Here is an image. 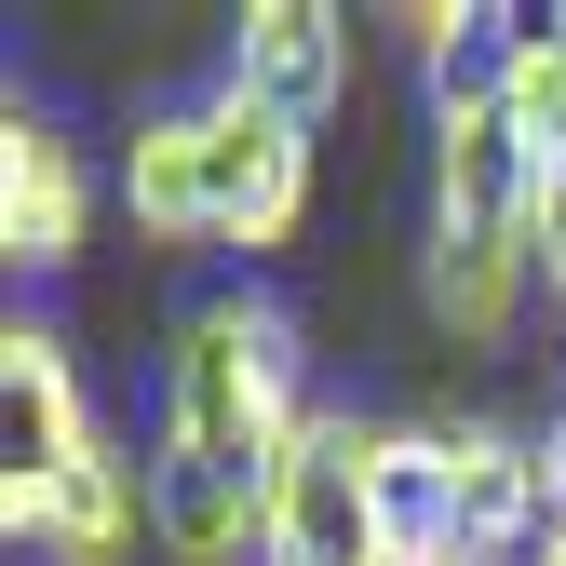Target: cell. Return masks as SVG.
Wrapping results in <instances>:
<instances>
[{"mask_svg":"<svg viewBox=\"0 0 566 566\" xmlns=\"http://www.w3.org/2000/svg\"><path fill=\"white\" fill-rule=\"evenodd\" d=\"M526 566H566V526H539V553H526Z\"/></svg>","mask_w":566,"mask_h":566,"instance_id":"obj_13","label":"cell"},{"mask_svg":"<svg viewBox=\"0 0 566 566\" xmlns=\"http://www.w3.org/2000/svg\"><path fill=\"white\" fill-rule=\"evenodd\" d=\"M311 432V365H297V311L217 283L189 297L163 337V459H149V539L176 566H230L270 526V472Z\"/></svg>","mask_w":566,"mask_h":566,"instance_id":"obj_1","label":"cell"},{"mask_svg":"<svg viewBox=\"0 0 566 566\" xmlns=\"http://www.w3.org/2000/svg\"><path fill=\"white\" fill-rule=\"evenodd\" d=\"M108 432L82 405V365H67L54 324H14L0 337V500H41V485H67Z\"/></svg>","mask_w":566,"mask_h":566,"instance_id":"obj_4","label":"cell"},{"mask_svg":"<svg viewBox=\"0 0 566 566\" xmlns=\"http://www.w3.org/2000/svg\"><path fill=\"white\" fill-rule=\"evenodd\" d=\"M378 446H391V418L311 405V432L283 446V472H270V526H256V566H391Z\"/></svg>","mask_w":566,"mask_h":566,"instance_id":"obj_3","label":"cell"},{"mask_svg":"<svg viewBox=\"0 0 566 566\" xmlns=\"http://www.w3.org/2000/svg\"><path fill=\"white\" fill-rule=\"evenodd\" d=\"M122 217H135V243H163V256L230 243V217H217V122H202V108H149V122H135Z\"/></svg>","mask_w":566,"mask_h":566,"instance_id":"obj_6","label":"cell"},{"mask_svg":"<svg viewBox=\"0 0 566 566\" xmlns=\"http://www.w3.org/2000/svg\"><path fill=\"white\" fill-rule=\"evenodd\" d=\"M446 459H459V526H472V566H526L553 500H539V446L500 432V418H446Z\"/></svg>","mask_w":566,"mask_h":566,"instance_id":"obj_9","label":"cell"},{"mask_svg":"<svg viewBox=\"0 0 566 566\" xmlns=\"http://www.w3.org/2000/svg\"><path fill=\"white\" fill-rule=\"evenodd\" d=\"M82 217H95L82 149H67L41 108H14V122H0V256H14V270H67V256H82Z\"/></svg>","mask_w":566,"mask_h":566,"instance_id":"obj_8","label":"cell"},{"mask_svg":"<svg viewBox=\"0 0 566 566\" xmlns=\"http://www.w3.org/2000/svg\"><path fill=\"white\" fill-rule=\"evenodd\" d=\"M539 189L553 176L526 163L500 82L446 67V122H432V256H418V283H432V311L459 337H513L526 283H539Z\"/></svg>","mask_w":566,"mask_h":566,"instance_id":"obj_2","label":"cell"},{"mask_svg":"<svg viewBox=\"0 0 566 566\" xmlns=\"http://www.w3.org/2000/svg\"><path fill=\"white\" fill-rule=\"evenodd\" d=\"M230 95H256V108H283L311 135L350 95V14H324V0H256L230 28Z\"/></svg>","mask_w":566,"mask_h":566,"instance_id":"obj_7","label":"cell"},{"mask_svg":"<svg viewBox=\"0 0 566 566\" xmlns=\"http://www.w3.org/2000/svg\"><path fill=\"white\" fill-rule=\"evenodd\" d=\"M202 122H217V217H230V243L243 256H270V243H297V217H311V135L283 122V108H256V95H202Z\"/></svg>","mask_w":566,"mask_h":566,"instance_id":"obj_5","label":"cell"},{"mask_svg":"<svg viewBox=\"0 0 566 566\" xmlns=\"http://www.w3.org/2000/svg\"><path fill=\"white\" fill-rule=\"evenodd\" d=\"M539 283H553V297H566V176L539 189Z\"/></svg>","mask_w":566,"mask_h":566,"instance_id":"obj_12","label":"cell"},{"mask_svg":"<svg viewBox=\"0 0 566 566\" xmlns=\"http://www.w3.org/2000/svg\"><path fill=\"white\" fill-rule=\"evenodd\" d=\"M485 82H500V108H513V135H526V163L566 176V14H553V28H513Z\"/></svg>","mask_w":566,"mask_h":566,"instance_id":"obj_11","label":"cell"},{"mask_svg":"<svg viewBox=\"0 0 566 566\" xmlns=\"http://www.w3.org/2000/svg\"><path fill=\"white\" fill-rule=\"evenodd\" d=\"M378 513H391V566H472L446 418H418V432H391V446H378Z\"/></svg>","mask_w":566,"mask_h":566,"instance_id":"obj_10","label":"cell"}]
</instances>
